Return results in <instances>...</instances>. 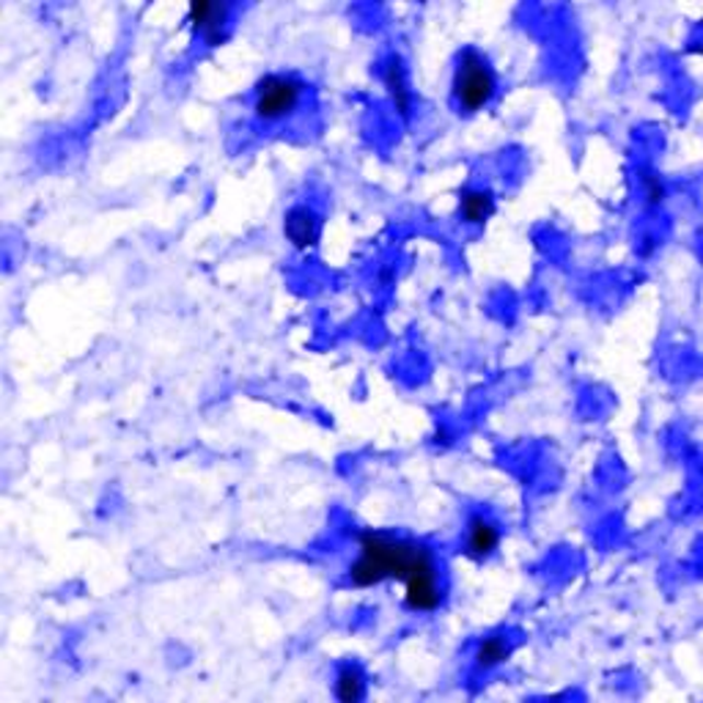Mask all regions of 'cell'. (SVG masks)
<instances>
[{"label": "cell", "instance_id": "obj_1", "mask_svg": "<svg viewBox=\"0 0 703 703\" xmlns=\"http://www.w3.org/2000/svg\"><path fill=\"white\" fill-rule=\"evenodd\" d=\"M355 588H374L388 580L404 586V604L413 613H437L446 602V580L437 555L407 537L369 531L358 539V555L346 569Z\"/></svg>", "mask_w": 703, "mask_h": 703}, {"label": "cell", "instance_id": "obj_2", "mask_svg": "<svg viewBox=\"0 0 703 703\" xmlns=\"http://www.w3.org/2000/svg\"><path fill=\"white\" fill-rule=\"evenodd\" d=\"M497 85H500L497 72L484 53L475 50V47L459 50L451 74V96L459 113L473 116V113L486 111L495 102Z\"/></svg>", "mask_w": 703, "mask_h": 703}, {"label": "cell", "instance_id": "obj_3", "mask_svg": "<svg viewBox=\"0 0 703 703\" xmlns=\"http://www.w3.org/2000/svg\"><path fill=\"white\" fill-rule=\"evenodd\" d=\"M306 100V83L295 74H264L253 89V116L262 124H280L295 116Z\"/></svg>", "mask_w": 703, "mask_h": 703}, {"label": "cell", "instance_id": "obj_4", "mask_svg": "<svg viewBox=\"0 0 703 703\" xmlns=\"http://www.w3.org/2000/svg\"><path fill=\"white\" fill-rule=\"evenodd\" d=\"M187 23L207 42V47H220L229 39L231 7L229 3H215V0H196L187 9Z\"/></svg>", "mask_w": 703, "mask_h": 703}, {"label": "cell", "instance_id": "obj_5", "mask_svg": "<svg viewBox=\"0 0 703 703\" xmlns=\"http://www.w3.org/2000/svg\"><path fill=\"white\" fill-rule=\"evenodd\" d=\"M503 531L497 519H492L489 514L475 511L468 517V525H464V555L470 561H489L492 555L500 548Z\"/></svg>", "mask_w": 703, "mask_h": 703}, {"label": "cell", "instance_id": "obj_6", "mask_svg": "<svg viewBox=\"0 0 703 703\" xmlns=\"http://www.w3.org/2000/svg\"><path fill=\"white\" fill-rule=\"evenodd\" d=\"M284 237L295 251L311 253L322 240V218L308 204H297L284 215Z\"/></svg>", "mask_w": 703, "mask_h": 703}, {"label": "cell", "instance_id": "obj_7", "mask_svg": "<svg viewBox=\"0 0 703 703\" xmlns=\"http://www.w3.org/2000/svg\"><path fill=\"white\" fill-rule=\"evenodd\" d=\"M382 85H385L393 111H396L402 118L413 116L415 94H413V85H410V72L407 67H404L402 58L396 56L388 58V64L382 67Z\"/></svg>", "mask_w": 703, "mask_h": 703}, {"label": "cell", "instance_id": "obj_8", "mask_svg": "<svg viewBox=\"0 0 703 703\" xmlns=\"http://www.w3.org/2000/svg\"><path fill=\"white\" fill-rule=\"evenodd\" d=\"M495 196L486 187H468L459 196V218L468 226H484L495 215Z\"/></svg>", "mask_w": 703, "mask_h": 703}, {"label": "cell", "instance_id": "obj_9", "mask_svg": "<svg viewBox=\"0 0 703 703\" xmlns=\"http://www.w3.org/2000/svg\"><path fill=\"white\" fill-rule=\"evenodd\" d=\"M511 657V641L500 632H492V635L481 637L479 646H475L473 662L479 670H495L500 668L503 662H508Z\"/></svg>", "mask_w": 703, "mask_h": 703}, {"label": "cell", "instance_id": "obj_10", "mask_svg": "<svg viewBox=\"0 0 703 703\" xmlns=\"http://www.w3.org/2000/svg\"><path fill=\"white\" fill-rule=\"evenodd\" d=\"M333 692L338 701H360L366 698V673L358 665H341L333 681Z\"/></svg>", "mask_w": 703, "mask_h": 703}, {"label": "cell", "instance_id": "obj_11", "mask_svg": "<svg viewBox=\"0 0 703 703\" xmlns=\"http://www.w3.org/2000/svg\"><path fill=\"white\" fill-rule=\"evenodd\" d=\"M643 198H646L648 204H654V207L668 198V187H665L662 176H657V173H646V176H643Z\"/></svg>", "mask_w": 703, "mask_h": 703}]
</instances>
